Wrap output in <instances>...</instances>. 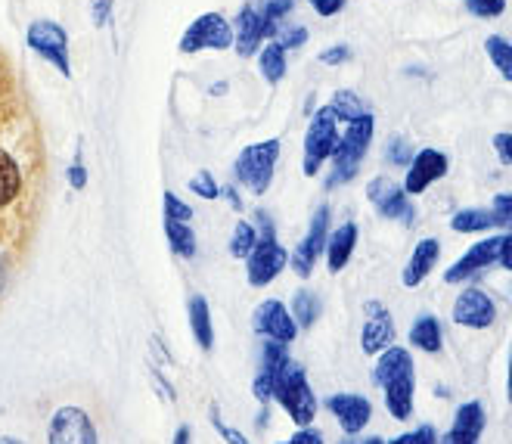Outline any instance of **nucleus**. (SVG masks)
I'll list each match as a JSON object with an SVG mask.
<instances>
[{"label": "nucleus", "mask_w": 512, "mask_h": 444, "mask_svg": "<svg viewBox=\"0 0 512 444\" xmlns=\"http://www.w3.org/2000/svg\"><path fill=\"white\" fill-rule=\"evenodd\" d=\"M494 150L500 156V165H512V134H497L494 137Z\"/></svg>", "instance_id": "obj_44"}, {"label": "nucleus", "mask_w": 512, "mask_h": 444, "mask_svg": "<svg viewBox=\"0 0 512 444\" xmlns=\"http://www.w3.org/2000/svg\"><path fill=\"white\" fill-rule=\"evenodd\" d=\"M212 426L218 429V435L227 441V444H249V438L239 432V429H233V426H227L224 420H221V410H218V404H212Z\"/></svg>", "instance_id": "obj_39"}, {"label": "nucleus", "mask_w": 512, "mask_h": 444, "mask_svg": "<svg viewBox=\"0 0 512 444\" xmlns=\"http://www.w3.org/2000/svg\"><path fill=\"white\" fill-rule=\"evenodd\" d=\"M367 314L370 320L364 323V333H360V348H364V354H379L395 342V320L379 302H370Z\"/></svg>", "instance_id": "obj_16"}, {"label": "nucleus", "mask_w": 512, "mask_h": 444, "mask_svg": "<svg viewBox=\"0 0 512 444\" xmlns=\"http://www.w3.org/2000/svg\"><path fill=\"white\" fill-rule=\"evenodd\" d=\"M227 196H230V205H233V209H243V202H239V196H236V190L230 187V190H224Z\"/></svg>", "instance_id": "obj_52"}, {"label": "nucleus", "mask_w": 512, "mask_h": 444, "mask_svg": "<svg viewBox=\"0 0 512 444\" xmlns=\"http://www.w3.org/2000/svg\"><path fill=\"white\" fill-rule=\"evenodd\" d=\"M47 444H100L97 426L81 407H59L47 429Z\"/></svg>", "instance_id": "obj_8"}, {"label": "nucleus", "mask_w": 512, "mask_h": 444, "mask_svg": "<svg viewBox=\"0 0 512 444\" xmlns=\"http://www.w3.org/2000/svg\"><path fill=\"white\" fill-rule=\"evenodd\" d=\"M258 69H261V78L267 84H280L283 75H286V50L277 44V41H270L261 53H258Z\"/></svg>", "instance_id": "obj_26"}, {"label": "nucleus", "mask_w": 512, "mask_h": 444, "mask_svg": "<svg viewBox=\"0 0 512 444\" xmlns=\"http://www.w3.org/2000/svg\"><path fill=\"white\" fill-rule=\"evenodd\" d=\"M438 444H478V441L463 438V435H457V432H444V435H438Z\"/></svg>", "instance_id": "obj_49"}, {"label": "nucleus", "mask_w": 512, "mask_h": 444, "mask_svg": "<svg viewBox=\"0 0 512 444\" xmlns=\"http://www.w3.org/2000/svg\"><path fill=\"white\" fill-rule=\"evenodd\" d=\"M339 444H385L379 435H370V438H354V435H348L345 441H339Z\"/></svg>", "instance_id": "obj_50"}, {"label": "nucleus", "mask_w": 512, "mask_h": 444, "mask_svg": "<svg viewBox=\"0 0 512 444\" xmlns=\"http://www.w3.org/2000/svg\"><path fill=\"white\" fill-rule=\"evenodd\" d=\"M280 159V140H264L246 146L236 159V181L249 187L255 196H264L274 184V168Z\"/></svg>", "instance_id": "obj_3"}, {"label": "nucleus", "mask_w": 512, "mask_h": 444, "mask_svg": "<svg viewBox=\"0 0 512 444\" xmlns=\"http://www.w3.org/2000/svg\"><path fill=\"white\" fill-rule=\"evenodd\" d=\"M193 218V209L187 202H180L174 193H165V221H180V224H187Z\"/></svg>", "instance_id": "obj_38"}, {"label": "nucleus", "mask_w": 512, "mask_h": 444, "mask_svg": "<svg viewBox=\"0 0 512 444\" xmlns=\"http://www.w3.org/2000/svg\"><path fill=\"white\" fill-rule=\"evenodd\" d=\"M450 432H457V435H463V438L478 441L481 432H485V407H481L478 401H469V404L457 407L454 429H450Z\"/></svg>", "instance_id": "obj_24"}, {"label": "nucleus", "mask_w": 512, "mask_h": 444, "mask_svg": "<svg viewBox=\"0 0 512 444\" xmlns=\"http://www.w3.org/2000/svg\"><path fill=\"white\" fill-rule=\"evenodd\" d=\"M261 41H264L261 19H258V10L249 4V7L239 10V16H236V53L243 56V59H249V56L258 53Z\"/></svg>", "instance_id": "obj_20"}, {"label": "nucleus", "mask_w": 512, "mask_h": 444, "mask_svg": "<svg viewBox=\"0 0 512 444\" xmlns=\"http://www.w3.org/2000/svg\"><path fill=\"white\" fill-rule=\"evenodd\" d=\"M410 345L426 351V354H435L441 351V327H438V317L432 314H423L413 327H410Z\"/></svg>", "instance_id": "obj_23"}, {"label": "nucleus", "mask_w": 512, "mask_h": 444, "mask_svg": "<svg viewBox=\"0 0 512 444\" xmlns=\"http://www.w3.org/2000/svg\"><path fill=\"white\" fill-rule=\"evenodd\" d=\"M233 47V28L221 13H202L180 38V53H199V50H227Z\"/></svg>", "instance_id": "obj_6"}, {"label": "nucleus", "mask_w": 512, "mask_h": 444, "mask_svg": "<svg viewBox=\"0 0 512 444\" xmlns=\"http://www.w3.org/2000/svg\"><path fill=\"white\" fill-rule=\"evenodd\" d=\"M323 314V302H320V295L314 292H295V299H292V320H295V327H314V323L320 320Z\"/></svg>", "instance_id": "obj_27"}, {"label": "nucleus", "mask_w": 512, "mask_h": 444, "mask_svg": "<svg viewBox=\"0 0 512 444\" xmlns=\"http://www.w3.org/2000/svg\"><path fill=\"white\" fill-rule=\"evenodd\" d=\"M246 261H249V283L255 289H264L286 271L289 252L277 243V236H274V240H258Z\"/></svg>", "instance_id": "obj_10"}, {"label": "nucleus", "mask_w": 512, "mask_h": 444, "mask_svg": "<svg viewBox=\"0 0 512 444\" xmlns=\"http://www.w3.org/2000/svg\"><path fill=\"white\" fill-rule=\"evenodd\" d=\"M497 264H500L503 271H512V233H506V240H503V246H500Z\"/></svg>", "instance_id": "obj_48"}, {"label": "nucleus", "mask_w": 512, "mask_h": 444, "mask_svg": "<svg viewBox=\"0 0 512 444\" xmlns=\"http://www.w3.org/2000/svg\"><path fill=\"white\" fill-rule=\"evenodd\" d=\"M69 184H72L75 190H84V187H87V171H84V165H81V153L75 156V162H72V168H69Z\"/></svg>", "instance_id": "obj_46"}, {"label": "nucleus", "mask_w": 512, "mask_h": 444, "mask_svg": "<svg viewBox=\"0 0 512 444\" xmlns=\"http://www.w3.org/2000/svg\"><path fill=\"white\" fill-rule=\"evenodd\" d=\"M491 215H494L497 227H503V230L509 227V221H512V196H509V193H497V196H494Z\"/></svg>", "instance_id": "obj_41"}, {"label": "nucleus", "mask_w": 512, "mask_h": 444, "mask_svg": "<svg viewBox=\"0 0 512 444\" xmlns=\"http://www.w3.org/2000/svg\"><path fill=\"white\" fill-rule=\"evenodd\" d=\"M447 156L438 150H419L413 156V162L407 165V177H404V193L407 196H419L426 193L435 181L447 174Z\"/></svg>", "instance_id": "obj_14"}, {"label": "nucleus", "mask_w": 512, "mask_h": 444, "mask_svg": "<svg viewBox=\"0 0 512 444\" xmlns=\"http://www.w3.org/2000/svg\"><path fill=\"white\" fill-rule=\"evenodd\" d=\"M190 435H193V432H190V426H180V429H177V435H174V444H190Z\"/></svg>", "instance_id": "obj_51"}, {"label": "nucleus", "mask_w": 512, "mask_h": 444, "mask_svg": "<svg viewBox=\"0 0 512 444\" xmlns=\"http://www.w3.org/2000/svg\"><path fill=\"white\" fill-rule=\"evenodd\" d=\"M463 7L475 19H497L506 10V0H463Z\"/></svg>", "instance_id": "obj_34"}, {"label": "nucleus", "mask_w": 512, "mask_h": 444, "mask_svg": "<svg viewBox=\"0 0 512 444\" xmlns=\"http://www.w3.org/2000/svg\"><path fill=\"white\" fill-rule=\"evenodd\" d=\"M388 444H438V432L432 426H419L413 432L398 435L395 441H388Z\"/></svg>", "instance_id": "obj_40"}, {"label": "nucleus", "mask_w": 512, "mask_h": 444, "mask_svg": "<svg viewBox=\"0 0 512 444\" xmlns=\"http://www.w3.org/2000/svg\"><path fill=\"white\" fill-rule=\"evenodd\" d=\"M339 140V118L336 112L323 106L314 118H311V125H308V134H305V174L314 177L320 171V165L333 156V146Z\"/></svg>", "instance_id": "obj_4"}, {"label": "nucleus", "mask_w": 512, "mask_h": 444, "mask_svg": "<svg viewBox=\"0 0 512 444\" xmlns=\"http://www.w3.org/2000/svg\"><path fill=\"white\" fill-rule=\"evenodd\" d=\"M252 327H255V333H261L264 339H270V342H283V345H289V342L298 336V327H295V320H292L289 308H286L283 302H277V299H267V302H261V305L255 308V314H252Z\"/></svg>", "instance_id": "obj_11"}, {"label": "nucleus", "mask_w": 512, "mask_h": 444, "mask_svg": "<svg viewBox=\"0 0 512 444\" xmlns=\"http://www.w3.org/2000/svg\"><path fill=\"white\" fill-rule=\"evenodd\" d=\"M292 358H289V348L283 345V342H264V348H261V376H267V379H274L277 382V376H280V370L289 364Z\"/></svg>", "instance_id": "obj_30"}, {"label": "nucleus", "mask_w": 512, "mask_h": 444, "mask_svg": "<svg viewBox=\"0 0 512 444\" xmlns=\"http://www.w3.org/2000/svg\"><path fill=\"white\" fill-rule=\"evenodd\" d=\"M258 243V233L249 221H236L233 236H230V255L233 258H249Z\"/></svg>", "instance_id": "obj_33"}, {"label": "nucleus", "mask_w": 512, "mask_h": 444, "mask_svg": "<svg viewBox=\"0 0 512 444\" xmlns=\"http://www.w3.org/2000/svg\"><path fill=\"white\" fill-rule=\"evenodd\" d=\"M280 444H289V441H280Z\"/></svg>", "instance_id": "obj_54"}, {"label": "nucleus", "mask_w": 512, "mask_h": 444, "mask_svg": "<svg viewBox=\"0 0 512 444\" xmlns=\"http://www.w3.org/2000/svg\"><path fill=\"white\" fill-rule=\"evenodd\" d=\"M190 190L202 199H218L221 187L215 184V174L212 171H199L196 177H190Z\"/></svg>", "instance_id": "obj_36"}, {"label": "nucleus", "mask_w": 512, "mask_h": 444, "mask_svg": "<svg viewBox=\"0 0 512 444\" xmlns=\"http://www.w3.org/2000/svg\"><path fill=\"white\" fill-rule=\"evenodd\" d=\"M503 240H506V233L488 236V240H481V243L469 246V252H466L463 258H457L454 264H450V271L444 274V280H447V283H460V280H466V277H472V274H478V271H488L491 264L500 258Z\"/></svg>", "instance_id": "obj_13"}, {"label": "nucleus", "mask_w": 512, "mask_h": 444, "mask_svg": "<svg viewBox=\"0 0 512 444\" xmlns=\"http://www.w3.org/2000/svg\"><path fill=\"white\" fill-rule=\"evenodd\" d=\"M367 196L373 202V209L388 218V221H401V224H416V205L410 202V196L404 193V187H398L391 177H373L367 184Z\"/></svg>", "instance_id": "obj_7"}, {"label": "nucleus", "mask_w": 512, "mask_h": 444, "mask_svg": "<svg viewBox=\"0 0 512 444\" xmlns=\"http://www.w3.org/2000/svg\"><path fill=\"white\" fill-rule=\"evenodd\" d=\"M190 330H193L202 351H212L215 327H212V314H208V302L202 299V295H193L190 299Z\"/></svg>", "instance_id": "obj_21"}, {"label": "nucleus", "mask_w": 512, "mask_h": 444, "mask_svg": "<svg viewBox=\"0 0 512 444\" xmlns=\"http://www.w3.org/2000/svg\"><path fill=\"white\" fill-rule=\"evenodd\" d=\"M165 236H168V246L174 255L180 258H193L196 255V233L190 224H180V221H165Z\"/></svg>", "instance_id": "obj_28"}, {"label": "nucleus", "mask_w": 512, "mask_h": 444, "mask_svg": "<svg viewBox=\"0 0 512 444\" xmlns=\"http://www.w3.org/2000/svg\"><path fill=\"white\" fill-rule=\"evenodd\" d=\"M438 258H441V243H438V240H432V236H426V240H419V243L413 246V255H410V261H407L404 274H401V283H404L407 289H416L419 283H423V280L435 271Z\"/></svg>", "instance_id": "obj_17"}, {"label": "nucleus", "mask_w": 512, "mask_h": 444, "mask_svg": "<svg viewBox=\"0 0 512 444\" xmlns=\"http://www.w3.org/2000/svg\"><path fill=\"white\" fill-rule=\"evenodd\" d=\"M19 190H22V171L7 150H0V209H7L19 196Z\"/></svg>", "instance_id": "obj_25"}, {"label": "nucleus", "mask_w": 512, "mask_h": 444, "mask_svg": "<svg viewBox=\"0 0 512 444\" xmlns=\"http://www.w3.org/2000/svg\"><path fill=\"white\" fill-rule=\"evenodd\" d=\"M326 236H329V205H320V209L314 212V218H311L305 240H301L295 246V252L289 255V264H292V271L298 277H311L314 274L317 261H320V255L326 249Z\"/></svg>", "instance_id": "obj_9"}, {"label": "nucleus", "mask_w": 512, "mask_h": 444, "mask_svg": "<svg viewBox=\"0 0 512 444\" xmlns=\"http://www.w3.org/2000/svg\"><path fill=\"white\" fill-rule=\"evenodd\" d=\"M112 7H115V0H90V16H94V25L97 28L109 25Z\"/></svg>", "instance_id": "obj_43"}, {"label": "nucleus", "mask_w": 512, "mask_h": 444, "mask_svg": "<svg viewBox=\"0 0 512 444\" xmlns=\"http://www.w3.org/2000/svg\"><path fill=\"white\" fill-rule=\"evenodd\" d=\"M373 131H376L373 112H367L364 118H357V122H348V131L336 140L333 156H329V159H333V177L326 181L329 190L354 181V174H357L360 162H364L370 143H373Z\"/></svg>", "instance_id": "obj_1"}, {"label": "nucleus", "mask_w": 512, "mask_h": 444, "mask_svg": "<svg viewBox=\"0 0 512 444\" xmlns=\"http://www.w3.org/2000/svg\"><path fill=\"white\" fill-rule=\"evenodd\" d=\"M348 59H351V47L348 44H336V47H329V50L320 53L323 66H342V63H348Z\"/></svg>", "instance_id": "obj_42"}, {"label": "nucleus", "mask_w": 512, "mask_h": 444, "mask_svg": "<svg viewBox=\"0 0 512 444\" xmlns=\"http://www.w3.org/2000/svg\"><path fill=\"white\" fill-rule=\"evenodd\" d=\"M497 221L491 215V209H463L454 215V221H450V230L457 233H481V230H491Z\"/></svg>", "instance_id": "obj_29"}, {"label": "nucleus", "mask_w": 512, "mask_h": 444, "mask_svg": "<svg viewBox=\"0 0 512 444\" xmlns=\"http://www.w3.org/2000/svg\"><path fill=\"white\" fill-rule=\"evenodd\" d=\"M329 109L336 112L339 122H357V118H364V115L370 112L367 103L360 100L354 91H339V94L333 97V103H329Z\"/></svg>", "instance_id": "obj_31"}, {"label": "nucleus", "mask_w": 512, "mask_h": 444, "mask_svg": "<svg viewBox=\"0 0 512 444\" xmlns=\"http://www.w3.org/2000/svg\"><path fill=\"white\" fill-rule=\"evenodd\" d=\"M289 444H323V432L320 429H298L292 438H289Z\"/></svg>", "instance_id": "obj_47"}, {"label": "nucleus", "mask_w": 512, "mask_h": 444, "mask_svg": "<svg viewBox=\"0 0 512 444\" xmlns=\"http://www.w3.org/2000/svg\"><path fill=\"white\" fill-rule=\"evenodd\" d=\"M382 392H385V407L395 420H407L413 413V395H416V376L413 370L391 376L388 382H382Z\"/></svg>", "instance_id": "obj_18"}, {"label": "nucleus", "mask_w": 512, "mask_h": 444, "mask_svg": "<svg viewBox=\"0 0 512 444\" xmlns=\"http://www.w3.org/2000/svg\"><path fill=\"white\" fill-rule=\"evenodd\" d=\"M280 38H277V44L286 50H295V47H305V41H308V28H301V25H280V32H277Z\"/></svg>", "instance_id": "obj_37"}, {"label": "nucleus", "mask_w": 512, "mask_h": 444, "mask_svg": "<svg viewBox=\"0 0 512 444\" xmlns=\"http://www.w3.org/2000/svg\"><path fill=\"white\" fill-rule=\"evenodd\" d=\"M385 159L398 168H407L413 162V146L404 140V137H391L388 146H385Z\"/></svg>", "instance_id": "obj_35"}, {"label": "nucleus", "mask_w": 512, "mask_h": 444, "mask_svg": "<svg viewBox=\"0 0 512 444\" xmlns=\"http://www.w3.org/2000/svg\"><path fill=\"white\" fill-rule=\"evenodd\" d=\"M28 47H32L38 56H44L47 63H53L66 78L72 75V63H69V35L66 28L53 22V19H38L28 28Z\"/></svg>", "instance_id": "obj_5"}, {"label": "nucleus", "mask_w": 512, "mask_h": 444, "mask_svg": "<svg viewBox=\"0 0 512 444\" xmlns=\"http://www.w3.org/2000/svg\"><path fill=\"white\" fill-rule=\"evenodd\" d=\"M0 444H25L22 438H13V435H0Z\"/></svg>", "instance_id": "obj_53"}, {"label": "nucleus", "mask_w": 512, "mask_h": 444, "mask_svg": "<svg viewBox=\"0 0 512 444\" xmlns=\"http://www.w3.org/2000/svg\"><path fill=\"white\" fill-rule=\"evenodd\" d=\"M274 398L280 401V407L289 413V420L295 426L305 429V426L314 423V417H317V395L308 386L305 370H301L295 361H289L280 370V376L274 382Z\"/></svg>", "instance_id": "obj_2"}, {"label": "nucleus", "mask_w": 512, "mask_h": 444, "mask_svg": "<svg viewBox=\"0 0 512 444\" xmlns=\"http://www.w3.org/2000/svg\"><path fill=\"white\" fill-rule=\"evenodd\" d=\"M329 413L339 420L342 432L345 435H357V432H364V426L370 423L373 417V404L370 398L364 395H351V392H342V395H333L326 401Z\"/></svg>", "instance_id": "obj_15"}, {"label": "nucleus", "mask_w": 512, "mask_h": 444, "mask_svg": "<svg viewBox=\"0 0 512 444\" xmlns=\"http://www.w3.org/2000/svg\"><path fill=\"white\" fill-rule=\"evenodd\" d=\"M308 4L320 13V16H336L339 10H345V0H308Z\"/></svg>", "instance_id": "obj_45"}, {"label": "nucleus", "mask_w": 512, "mask_h": 444, "mask_svg": "<svg viewBox=\"0 0 512 444\" xmlns=\"http://www.w3.org/2000/svg\"><path fill=\"white\" fill-rule=\"evenodd\" d=\"M497 320V305L481 289H463L454 302V323L469 330H488Z\"/></svg>", "instance_id": "obj_12"}, {"label": "nucleus", "mask_w": 512, "mask_h": 444, "mask_svg": "<svg viewBox=\"0 0 512 444\" xmlns=\"http://www.w3.org/2000/svg\"><path fill=\"white\" fill-rule=\"evenodd\" d=\"M413 370V358H410V351L407 348H398V345H388L385 351H379V364H376V386H382V382H388L391 376H398V373H407Z\"/></svg>", "instance_id": "obj_22"}, {"label": "nucleus", "mask_w": 512, "mask_h": 444, "mask_svg": "<svg viewBox=\"0 0 512 444\" xmlns=\"http://www.w3.org/2000/svg\"><path fill=\"white\" fill-rule=\"evenodd\" d=\"M354 246H357V224L354 221H348V224H342L336 233H329L326 236V264H329V271L333 274H339L345 264L351 261V255H354Z\"/></svg>", "instance_id": "obj_19"}, {"label": "nucleus", "mask_w": 512, "mask_h": 444, "mask_svg": "<svg viewBox=\"0 0 512 444\" xmlns=\"http://www.w3.org/2000/svg\"><path fill=\"white\" fill-rule=\"evenodd\" d=\"M485 50L491 56V63L497 66V72L503 75V81H512V47L503 35H491L485 41Z\"/></svg>", "instance_id": "obj_32"}]
</instances>
